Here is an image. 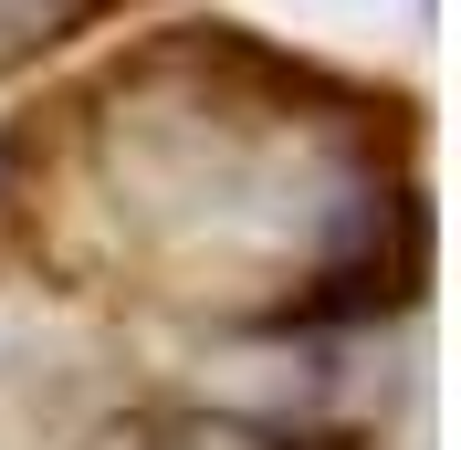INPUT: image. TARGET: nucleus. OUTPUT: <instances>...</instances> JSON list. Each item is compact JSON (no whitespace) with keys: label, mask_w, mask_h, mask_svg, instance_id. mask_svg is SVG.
<instances>
[{"label":"nucleus","mask_w":461,"mask_h":450,"mask_svg":"<svg viewBox=\"0 0 461 450\" xmlns=\"http://www.w3.org/2000/svg\"><path fill=\"white\" fill-rule=\"evenodd\" d=\"M126 11H147V0H0V85L42 74L53 53L95 42L105 22H126Z\"/></svg>","instance_id":"1"}]
</instances>
